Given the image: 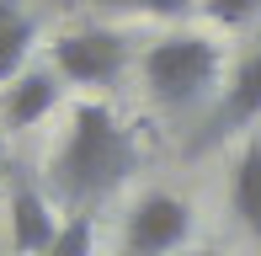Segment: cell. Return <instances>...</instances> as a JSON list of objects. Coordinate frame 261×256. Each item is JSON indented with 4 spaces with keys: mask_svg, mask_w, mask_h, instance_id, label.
<instances>
[{
    "mask_svg": "<svg viewBox=\"0 0 261 256\" xmlns=\"http://www.w3.org/2000/svg\"><path fill=\"white\" fill-rule=\"evenodd\" d=\"M6 166H11V155H6V139H0V176H6Z\"/></svg>",
    "mask_w": 261,
    "mask_h": 256,
    "instance_id": "5bb4252c",
    "label": "cell"
},
{
    "mask_svg": "<svg viewBox=\"0 0 261 256\" xmlns=\"http://www.w3.org/2000/svg\"><path fill=\"white\" fill-rule=\"evenodd\" d=\"M139 69H144L149 101L165 107V112H181V107H197L213 91L224 59H219V43H208L203 32H171V38L144 48Z\"/></svg>",
    "mask_w": 261,
    "mask_h": 256,
    "instance_id": "7a4b0ae2",
    "label": "cell"
},
{
    "mask_svg": "<svg viewBox=\"0 0 261 256\" xmlns=\"http://www.w3.org/2000/svg\"><path fill=\"white\" fill-rule=\"evenodd\" d=\"M91 246H96V219L91 214H69L64 229H59V240L43 256H91Z\"/></svg>",
    "mask_w": 261,
    "mask_h": 256,
    "instance_id": "30bf717a",
    "label": "cell"
},
{
    "mask_svg": "<svg viewBox=\"0 0 261 256\" xmlns=\"http://www.w3.org/2000/svg\"><path fill=\"white\" fill-rule=\"evenodd\" d=\"M192 235V203L176 192H144L123 219V256H171Z\"/></svg>",
    "mask_w": 261,
    "mask_h": 256,
    "instance_id": "277c9868",
    "label": "cell"
},
{
    "mask_svg": "<svg viewBox=\"0 0 261 256\" xmlns=\"http://www.w3.org/2000/svg\"><path fill=\"white\" fill-rule=\"evenodd\" d=\"M16 16H21V11L11 6V0H0V27H11V21H16Z\"/></svg>",
    "mask_w": 261,
    "mask_h": 256,
    "instance_id": "4fadbf2b",
    "label": "cell"
},
{
    "mask_svg": "<svg viewBox=\"0 0 261 256\" xmlns=\"http://www.w3.org/2000/svg\"><path fill=\"white\" fill-rule=\"evenodd\" d=\"M197 256H219V251H197Z\"/></svg>",
    "mask_w": 261,
    "mask_h": 256,
    "instance_id": "9a60e30c",
    "label": "cell"
},
{
    "mask_svg": "<svg viewBox=\"0 0 261 256\" xmlns=\"http://www.w3.org/2000/svg\"><path fill=\"white\" fill-rule=\"evenodd\" d=\"M229 208L245 224V235L261 246V134L245 139L240 160H234V171H229Z\"/></svg>",
    "mask_w": 261,
    "mask_h": 256,
    "instance_id": "ba28073f",
    "label": "cell"
},
{
    "mask_svg": "<svg viewBox=\"0 0 261 256\" xmlns=\"http://www.w3.org/2000/svg\"><path fill=\"white\" fill-rule=\"evenodd\" d=\"M128 69V38L112 27H75L54 38V75L69 86H112Z\"/></svg>",
    "mask_w": 261,
    "mask_h": 256,
    "instance_id": "3957f363",
    "label": "cell"
},
{
    "mask_svg": "<svg viewBox=\"0 0 261 256\" xmlns=\"http://www.w3.org/2000/svg\"><path fill=\"white\" fill-rule=\"evenodd\" d=\"M59 91H64V80H59L54 69H21V75L6 86V96H0V123L6 128L43 123L59 107Z\"/></svg>",
    "mask_w": 261,
    "mask_h": 256,
    "instance_id": "52a82bcc",
    "label": "cell"
},
{
    "mask_svg": "<svg viewBox=\"0 0 261 256\" xmlns=\"http://www.w3.org/2000/svg\"><path fill=\"white\" fill-rule=\"evenodd\" d=\"M256 118H261V48H256V54H245V59L234 64V75H229V86H224V96L213 101L208 123L192 134L187 155H203V149L224 144V139L245 134Z\"/></svg>",
    "mask_w": 261,
    "mask_h": 256,
    "instance_id": "5b68a950",
    "label": "cell"
},
{
    "mask_svg": "<svg viewBox=\"0 0 261 256\" xmlns=\"http://www.w3.org/2000/svg\"><path fill=\"white\" fill-rule=\"evenodd\" d=\"M139 139L107 101H80L69 112V134L48 160L54 197L75 214H91L107 192H117L139 171Z\"/></svg>",
    "mask_w": 261,
    "mask_h": 256,
    "instance_id": "6da1fadb",
    "label": "cell"
},
{
    "mask_svg": "<svg viewBox=\"0 0 261 256\" xmlns=\"http://www.w3.org/2000/svg\"><path fill=\"white\" fill-rule=\"evenodd\" d=\"M107 11H134V16H160V21H176L187 11H197V0H96Z\"/></svg>",
    "mask_w": 261,
    "mask_h": 256,
    "instance_id": "7c38bea8",
    "label": "cell"
},
{
    "mask_svg": "<svg viewBox=\"0 0 261 256\" xmlns=\"http://www.w3.org/2000/svg\"><path fill=\"white\" fill-rule=\"evenodd\" d=\"M32 38H38V27H32V16H16L11 27H0V86H11V80H16L21 69H27Z\"/></svg>",
    "mask_w": 261,
    "mask_h": 256,
    "instance_id": "9c48e42d",
    "label": "cell"
},
{
    "mask_svg": "<svg viewBox=\"0 0 261 256\" xmlns=\"http://www.w3.org/2000/svg\"><path fill=\"white\" fill-rule=\"evenodd\" d=\"M59 229H64V219L48 208V197L27 176H16L11 182V251L16 256H43L59 240Z\"/></svg>",
    "mask_w": 261,
    "mask_h": 256,
    "instance_id": "8992f818",
    "label": "cell"
},
{
    "mask_svg": "<svg viewBox=\"0 0 261 256\" xmlns=\"http://www.w3.org/2000/svg\"><path fill=\"white\" fill-rule=\"evenodd\" d=\"M197 11L219 27H251L261 16V0H197Z\"/></svg>",
    "mask_w": 261,
    "mask_h": 256,
    "instance_id": "8fae6325",
    "label": "cell"
}]
</instances>
